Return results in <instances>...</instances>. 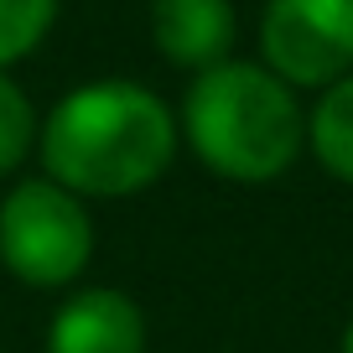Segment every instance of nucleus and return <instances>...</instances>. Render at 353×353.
I'll use <instances>...</instances> for the list:
<instances>
[{
	"label": "nucleus",
	"mask_w": 353,
	"mask_h": 353,
	"mask_svg": "<svg viewBox=\"0 0 353 353\" xmlns=\"http://www.w3.org/2000/svg\"><path fill=\"white\" fill-rule=\"evenodd\" d=\"M182 151L176 110L141 78L73 83L42 114V172L83 203L141 198L172 172Z\"/></svg>",
	"instance_id": "f257e3e1"
},
{
	"label": "nucleus",
	"mask_w": 353,
	"mask_h": 353,
	"mask_svg": "<svg viewBox=\"0 0 353 353\" xmlns=\"http://www.w3.org/2000/svg\"><path fill=\"white\" fill-rule=\"evenodd\" d=\"M182 145L223 182H281L307 151V104L260 57H229L188 78L176 104Z\"/></svg>",
	"instance_id": "f03ea898"
},
{
	"label": "nucleus",
	"mask_w": 353,
	"mask_h": 353,
	"mask_svg": "<svg viewBox=\"0 0 353 353\" xmlns=\"http://www.w3.org/2000/svg\"><path fill=\"white\" fill-rule=\"evenodd\" d=\"M94 213L52 176H16L0 192V265L32 291H68L94 260Z\"/></svg>",
	"instance_id": "7ed1b4c3"
},
{
	"label": "nucleus",
	"mask_w": 353,
	"mask_h": 353,
	"mask_svg": "<svg viewBox=\"0 0 353 353\" xmlns=\"http://www.w3.org/2000/svg\"><path fill=\"white\" fill-rule=\"evenodd\" d=\"M254 47L296 94H322L353 73V0H265Z\"/></svg>",
	"instance_id": "20e7f679"
},
{
	"label": "nucleus",
	"mask_w": 353,
	"mask_h": 353,
	"mask_svg": "<svg viewBox=\"0 0 353 353\" xmlns=\"http://www.w3.org/2000/svg\"><path fill=\"white\" fill-rule=\"evenodd\" d=\"M151 322L120 286H78L47 322V353H145Z\"/></svg>",
	"instance_id": "39448f33"
},
{
	"label": "nucleus",
	"mask_w": 353,
	"mask_h": 353,
	"mask_svg": "<svg viewBox=\"0 0 353 353\" xmlns=\"http://www.w3.org/2000/svg\"><path fill=\"white\" fill-rule=\"evenodd\" d=\"M151 42L188 78L229 63L239 47V11L234 0H151Z\"/></svg>",
	"instance_id": "423d86ee"
},
{
	"label": "nucleus",
	"mask_w": 353,
	"mask_h": 353,
	"mask_svg": "<svg viewBox=\"0 0 353 353\" xmlns=\"http://www.w3.org/2000/svg\"><path fill=\"white\" fill-rule=\"evenodd\" d=\"M307 151L317 156V166L353 188V73L343 83L322 88L307 110Z\"/></svg>",
	"instance_id": "0eeeda50"
},
{
	"label": "nucleus",
	"mask_w": 353,
	"mask_h": 353,
	"mask_svg": "<svg viewBox=\"0 0 353 353\" xmlns=\"http://www.w3.org/2000/svg\"><path fill=\"white\" fill-rule=\"evenodd\" d=\"M37 141H42V114H37L32 94L11 73H0V182L32 161Z\"/></svg>",
	"instance_id": "6e6552de"
},
{
	"label": "nucleus",
	"mask_w": 353,
	"mask_h": 353,
	"mask_svg": "<svg viewBox=\"0 0 353 353\" xmlns=\"http://www.w3.org/2000/svg\"><path fill=\"white\" fill-rule=\"evenodd\" d=\"M57 6L63 0H0V73H11L47 42Z\"/></svg>",
	"instance_id": "1a4fd4ad"
},
{
	"label": "nucleus",
	"mask_w": 353,
	"mask_h": 353,
	"mask_svg": "<svg viewBox=\"0 0 353 353\" xmlns=\"http://www.w3.org/2000/svg\"><path fill=\"white\" fill-rule=\"evenodd\" d=\"M338 353H353V317L343 322V338H338Z\"/></svg>",
	"instance_id": "9d476101"
}]
</instances>
